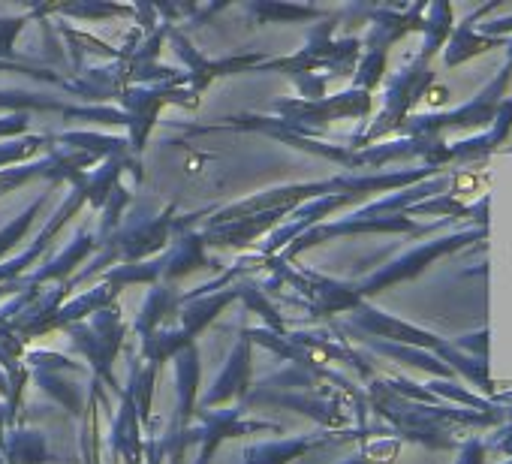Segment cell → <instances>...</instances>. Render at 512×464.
I'll list each match as a JSON object with an SVG mask.
<instances>
[{
	"mask_svg": "<svg viewBox=\"0 0 512 464\" xmlns=\"http://www.w3.org/2000/svg\"><path fill=\"white\" fill-rule=\"evenodd\" d=\"M61 13H70V16H127V13H133V10H127V7H61Z\"/></svg>",
	"mask_w": 512,
	"mask_h": 464,
	"instance_id": "cell-17",
	"label": "cell"
},
{
	"mask_svg": "<svg viewBox=\"0 0 512 464\" xmlns=\"http://www.w3.org/2000/svg\"><path fill=\"white\" fill-rule=\"evenodd\" d=\"M67 332H70L73 350L94 362L97 377H103L106 383L115 386L112 362H115L118 350L124 347V335H127V326L121 323L118 308L109 305V308L97 311L91 323H73V326H67Z\"/></svg>",
	"mask_w": 512,
	"mask_h": 464,
	"instance_id": "cell-1",
	"label": "cell"
},
{
	"mask_svg": "<svg viewBox=\"0 0 512 464\" xmlns=\"http://www.w3.org/2000/svg\"><path fill=\"white\" fill-rule=\"evenodd\" d=\"M70 181H73V190H70V196L61 202L58 214L46 223V229L37 236V242H34L22 257H16V260L4 263V269H0V284H13V281H16L28 266H34V263L43 257V251L52 245V239L61 232V226H67V220H70V217H76V211L88 202V193H85V187H82V172L70 175Z\"/></svg>",
	"mask_w": 512,
	"mask_h": 464,
	"instance_id": "cell-2",
	"label": "cell"
},
{
	"mask_svg": "<svg viewBox=\"0 0 512 464\" xmlns=\"http://www.w3.org/2000/svg\"><path fill=\"white\" fill-rule=\"evenodd\" d=\"M0 464H7V461H4V455H0Z\"/></svg>",
	"mask_w": 512,
	"mask_h": 464,
	"instance_id": "cell-19",
	"label": "cell"
},
{
	"mask_svg": "<svg viewBox=\"0 0 512 464\" xmlns=\"http://www.w3.org/2000/svg\"><path fill=\"white\" fill-rule=\"evenodd\" d=\"M0 109H19V112H25V109H61V112H70L58 100L28 94V91H0Z\"/></svg>",
	"mask_w": 512,
	"mask_h": 464,
	"instance_id": "cell-14",
	"label": "cell"
},
{
	"mask_svg": "<svg viewBox=\"0 0 512 464\" xmlns=\"http://www.w3.org/2000/svg\"><path fill=\"white\" fill-rule=\"evenodd\" d=\"M25 25H28V16L0 19V58H13L16 37L22 34V28H25Z\"/></svg>",
	"mask_w": 512,
	"mask_h": 464,
	"instance_id": "cell-16",
	"label": "cell"
},
{
	"mask_svg": "<svg viewBox=\"0 0 512 464\" xmlns=\"http://www.w3.org/2000/svg\"><path fill=\"white\" fill-rule=\"evenodd\" d=\"M238 296V290H223L214 296H196L190 302H181V332L187 335V341H193V335H199L232 299Z\"/></svg>",
	"mask_w": 512,
	"mask_h": 464,
	"instance_id": "cell-8",
	"label": "cell"
},
{
	"mask_svg": "<svg viewBox=\"0 0 512 464\" xmlns=\"http://www.w3.org/2000/svg\"><path fill=\"white\" fill-rule=\"evenodd\" d=\"M172 311H178V296H175L169 287H154V290L148 293L145 305H142L139 320H136V332L142 335V341H145L148 335H154L157 326H160L163 320H169Z\"/></svg>",
	"mask_w": 512,
	"mask_h": 464,
	"instance_id": "cell-10",
	"label": "cell"
},
{
	"mask_svg": "<svg viewBox=\"0 0 512 464\" xmlns=\"http://www.w3.org/2000/svg\"><path fill=\"white\" fill-rule=\"evenodd\" d=\"M4 452H7V464H46L49 461V446L43 440V434L37 431H10V437H4Z\"/></svg>",
	"mask_w": 512,
	"mask_h": 464,
	"instance_id": "cell-9",
	"label": "cell"
},
{
	"mask_svg": "<svg viewBox=\"0 0 512 464\" xmlns=\"http://www.w3.org/2000/svg\"><path fill=\"white\" fill-rule=\"evenodd\" d=\"M118 422L112 428V452L115 455H124L127 464H142V449H145V440L139 437V413H136V404L133 398L121 389V407H118Z\"/></svg>",
	"mask_w": 512,
	"mask_h": 464,
	"instance_id": "cell-6",
	"label": "cell"
},
{
	"mask_svg": "<svg viewBox=\"0 0 512 464\" xmlns=\"http://www.w3.org/2000/svg\"><path fill=\"white\" fill-rule=\"evenodd\" d=\"M46 199H49V193H43V196H37L10 226H4V229H0V257H4V254H10L19 242H22V236H25V232L31 229V223H34V217L40 214V208L46 205Z\"/></svg>",
	"mask_w": 512,
	"mask_h": 464,
	"instance_id": "cell-13",
	"label": "cell"
},
{
	"mask_svg": "<svg viewBox=\"0 0 512 464\" xmlns=\"http://www.w3.org/2000/svg\"><path fill=\"white\" fill-rule=\"evenodd\" d=\"M43 145H46V139H43V136H28V139L10 142V145H0V169H10V166L22 163L25 157L37 154Z\"/></svg>",
	"mask_w": 512,
	"mask_h": 464,
	"instance_id": "cell-15",
	"label": "cell"
},
{
	"mask_svg": "<svg viewBox=\"0 0 512 464\" xmlns=\"http://www.w3.org/2000/svg\"><path fill=\"white\" fill-rule=\"evenodd\" d=\"M58 142H67L73 151L91 154V157H124L127 154V139L118 136H100V133H64L58 136Z\"/></svg>",
	"mask_w": 512,
	"mask_h": 464,
	"instance_id": "cell-11",
	"label": "cell"
},
{
	"mask_svg": "<svg viewBox=\"0 0 512 464\" xmlns=\"http://www.w3.org/2000/svg\"><path fill=\"white\" fill-rule=\"evenodd\" d=\"M175 380H178V425L187 428V422L196 416V389H199V350L196 344H187L175 353Z\"/></svg>",
	"mask_w": 512,
	"mask_h": 464,
	"instance_id": "cell-5",
	"label": "cell"
},
{
	"mask_svg": "<svg viewBox=\"0 0 512 464\" xmlns=\"http://www.w3.org/2000/svg\"><path fill=\"white\" fill-rule=\"evenodd\" d=\"M250 338L247 335H241V341L235 344V350L229 353V362H226V368L217 374V380L211 383V389H208V395L202 398V404L205 407H214V404H223V401H229L232 395H244V401H247V383H250Z\"/></svg>",
	"mask_w": 512,
	"mask_h": 464,
	"instance_id": "cell-4",
	"label": "cell"
},
{
	"mask_svg": "<svg viewBox=\"0 0 512 464\" xmlns=\"http://www.w3.org/2000/svg\"><path fill=\"white\" fill-rule=\"evenodd\" d=\"M145 449H148V464H160L163 455H166V443L163 440H151Z\"/></svg>",
	"mask_w": 512,
	"mask_h": 464,
	"instance_id": "cell-18",
	"label": "cell"
},
{
	"mask_svg": "<svg viewBox=\"0 0 512 464\" xmlns=\"http://www.w3.org/2000/svg\"><path fill=\"white\" fill-rule=\"evenodd\" d=\"M97 245H100V242L91 236L88 226H82V229H79V236H76V239H73V242H70V245H67V248H64V251L49 263V266H46V269H40L37 275L25 278L22 284L34 290V287H37V284H43V281H52V278H64V275H70V272H73V266H79V263H82V260L97 248Z\"/></svg>",
	"mask_w": 512,
	"mask_h": 464,
	"instance_id": "cell-7",
	"label": "cell"
},
{
	"mask_svg": "<svg viewBox=\"0 0 512 464\" xmlns=\"http://www.w3.org/2000/svg\"><path fill=\"white\" fill-rule=\"evenodd\" d=\"M311 446V440H284V443H260L250 446L244 464H287L290 458H296L299 452H305Z\"/></svg>",
	"mask_w": 512,
	"mask_h": 464,
	"instance_id": "cell-12",
	"label": "cell"
},
{
	"mask_svg": "<svg viewBox=\"0 0 512 464\" xmlns=\"http://www.w3.org/2000/svg\"><path fill=\"white\" fill-rule=\"evenodd\" d=\"M196 416L202 419V428L199 431H187L181 440H202V455L196 464H208L211 461V452L220 446V440L226 437H235V434H250V431H278V425H269V422H244L241 419V410H220V413H202L196 410Z\"/></svg>",
	"mask_w": 512,
	"mask_h": 464,
	"instance_id": "cell-3",
	"label": "cell"
}]
</instances>
